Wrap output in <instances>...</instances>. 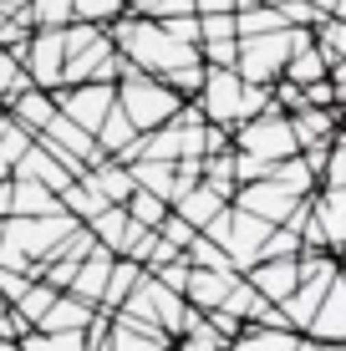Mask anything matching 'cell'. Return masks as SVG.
I'll use <instances>...</instances> for the list:
<instances>
[{
	"label": "cell",
	"mask_w": 346,
	"mask_h": 351,
	"mask_svg": "<svg viewBox=\"0 0 346 351\" xmlns=\"http://www.w3.org/2000/svg\"><path fill=\"white\" fill-rule=\"evenodd\" d=\"M112 92H117V107L127 112V123H133L138 132L169 123V117L178 112V102H184L173 87H163L158 77H148V71H138V66H123V77L112 82Z\"/></svg>",
	"instance_id": "6da1fadb"
},
{
	"label": "cell",
	"mask_w": 346,
	"mask_h": 351,
	"mask_svg": "<svg viewBox=\"0 0 346 351\" xmlns=\"http://www.w3.org/2000/svg\"><path fill=\"white\" fill-rule=\"evenodd\" d=\"M230 143H234V153H249V158H265V163H280V158H291V153H295L291 117H285L280 107H265V112L234 123Z\"/></svg>",
	"instance_id": "7a4b0ae2"
},
{
	"label": "cell",
	"mask_w": 346,
	"mask_h": 351,
	"mask_svg": "<svg viewBox=\"0 0 346 351\" xmlns=\"http://www.w3.org/2000/svg\"><path fill=\"white\" fill-rule=\"evenodd\" d=\"M291 46H295V26H280V31H265V36H240V46H234V71H240L245 82L270 87L285 71Z\"/></svg>",
	"instance_id": "3957f363"
},
{
	"label": "cell",
	"mask_w": 346,
	"mask_h": 351,
	"mask_svg": "<svg viewBox=\"0 0 346 351\" xmlns=\"http://www.w3.org/2000/svg\"><path fill=\"white\" fill-rule=\"evenodd\" d=\"M188 102H199L204 123L234 128L240 123V102H245V77L234 66H204V82H199V92L188 97Z\"/></svg>",
	"instance_id": "277c9868"
},
{
	"label": "cell",
	"mask_w": 346,
	"mask_h": 351,
	"mask_svg": "<svg viewBox=\"0 0 346 351\" xmlns=\"http://www.w3.org/2000/svg\"><path fill=\"white\" fill-rule=\"evenodd\" d=\"M51 102H56V112L71 117L77 128L97 132L107 107L117 102V92H112V82H71V87H51Z\"/></svg>",
	"instance_id": "5b68a950"
},
{
	"label": "cell",
	"mask_w": 346,
	"mask_h": 351,
	"mask_svg": "<svg viewBox=\"0 0 346 351\" xmlns=\"http://www.w3.org/2000/svg\"><path fill=\"white\" fill-rule=\"evenodd\" d=\"M62 26H31V41H26V56H21V66H26L31 87H62Z\"/></svg>",
	"instance_id": "8992f818"
},
{
	"label": "cell",
	"mask_w": 346,
	"mask_h": 351,
	"mask_svg": "<svg viewBox=\"0 0 346 351\" xmlns=\"http://www.w3.org/2000/svg\"><path fill=\"white\" fill-rule=\"evenodd\" d=\"M230 204H234V209H245V214H255V219H265V224H285V214L295 209V193L280 189L275 178H255V184L234 189Z\"/></svg>",
	"instance_id": "52a82bcc"
},
{
	"label": "cell",
	"mask_w": 346,
	"mask_h": 351,
	"mask_svg": "<svg viewBox=\"0 0 346 351\" xmlns=\"http://www.w3.org/2000/svg\"><path fill=\"white\" fill-rule=\"evenodd\" d=\"M36 143H41V148H51V153H66V158H77V163L107 158V153L97 148V138H92L87 128H77L71 117H62V112H51V123L36 132Z\"/></svg>",
	"instance_id": "ba28073f"
},
{
	"label": "cell",
	"mask_w": 346,
	"mask_h": 351,
	"mask_svg": "<svg viewBox=\"0 0 346 351\" xmlns=\"http://www.w3.org/2000/svg\"><path fill=\"white\" fill-rule=\"evenodd\" d=\"M301 336H311V341H336V346H346V280H341V270L331 275L326 295H321V306L311 311V321H306V331H301Z\"/></svg>",
	"instance_id": "9c48e42d"
},
{
	"label": "cell",
	"mask_w": 346,
	"mask_h": 351,
	"mask_svg": "<svg viewBox=\"0 0 346 351\" xmlns=\"http://www.w3.org/2000/svg\"><path fill=\"white\" fill-rule=\"evenodd\" d=\"M77 178H82V184H87L92 193H97L102 204H123L127 193H133V173H127V163H117V158H97V163H87Z\"/></svg>",
	"instance_id": "30bf717a"
},
{
	"label": "cell",
	"mask_w": 346,
	"mask_h": 351,
	"mask_svg": "<svg viewBox=\"0 0 346 351\" xmlns=\"http://www.w3.org/2000/svg\"><path fill=\"white\" fill-rule=\"evenodd\" d=\"M311 219L326 234V250L341 255V239H346V189H316L311 193Z\"/></svg>",
	"instance_id": "8fae6325"
},
{
	"label": "cell",
	"mask_w": 346,
	"mask_h": 351,
	"mask_svg": "<svg viewBox=\"0 0 346 351\" xmlns=\"http://www.w3.org/2000/svg\"><path fill=\"white\" fill-rule=\"evenodd\" d=\"M291 117V132H295V148H311V143H326L341 132V107H295Z\"/></svg>",
	"instance_id": "7c38bea8"
},
{
	"label": "cell",
	"mask_w": 346,
	"mask_h": 351,
	"mask_svg": "<svg viewBox=\"0 0 346 351\" xmlns=\"http://www.w3.org/2000/svg\"><path fill=\"white\" fill-rule=\"evenodd\" d=\"M107 270H112V250H107V245H92L87 260L77 265V275L66 280V290H71L77 300H87V306H97V300H102V285H107Z\"/></svg>",
	"instance_id": "4fadbf2b"
},
{
	"label": "cell",
	"mask_w": 346,
	"mask_h": 351,
	"mask_svg": "<svg viewBox=\"0 0 346 351\" xmlns=\"http://www.w3.org/2000/svg\"><path fill=\"white\" fill-rule=\"evenodd\" d=\"M234 275L240 270H199V265H188V275H184V300L194 311H214L224 300V290L234 285Z\"/></svg>",
	"instance_id": "5bb4252c"
},
{
	"label": "cell",
	"mask_w": 346,
	"mask_h": 351,
	"mask_svg": "<svg viewBox=\"0 0 346 351\" xmlns=\"http://www.w3.org/2000/svg\"><path fill=\"white\" fill-rule=\"evenodd\" d=\"M92 311L97 306H87V300H77L71 290H56L51 295V306L36 316V331H82V326L92 321Z\"/></svg>",
	"instance_id": "9a60e30c"
},
{
	"label": "cell",
	"mask_w": 346,
	"mask_h": 351,
	"mask_svg": "<svg viewBox=\"0 0 346 351\" xmlns=\"http://www.w3.org/2000/svg\"><path fill=\"white\" fill-rule=\"evenodd\" d=\"M301 346V331H285V326H255L245 321L240 336H234L224 351H295Z\"/></svg>",
	"instance_id": "2e32d148"
},
{
	"label": "cell",
	"mask_w": 346,
	"mask_h": 351,
	"mask_svg": "<svg viewBox=\"0 0 346 351\" xmlns=\"http://www.w3.org/2000/svg\"><path fill=\"white\" fill-rule=\"evenodd\" d=\"M5 112L16 117V123L26 128V132H41L46 123H51L56 102H51V92H46V87H21V92L5 102Z\"/></svg>",
	"instance_id": "e0dca14e"
},
{
	"label": "cell",
	"mask_w": 346,
	"mask_h": 351,
	"mask_svg": "<svg viewBox=\"0 0 346 351\" xmlns=\"http://www.w3.org/2000/svg\"><path fill=\"white\" fill-rule=\"evenodd\" d=\"M224 204H230V199H219V193H214L209 184H194V189H184V193H178V199L169 204V209L178 214V219H188L194 229H204V224L214 219V214L224 209Z\"/></svg>",
	"instance_id": "ac0fdd59"
},
{
	"label": "cell",
	"mask_w": 346,
	"mask_h": 351,
	"mask_svg": "<svg viewBox=\"0 0 346 351\" xmlns=\"http://www.w3.org/2000/svg\"><path fill=\"white\" fill-rule=\"evenodd\" d=\"M10 214H62V199L36 178H10Z\"/></svg>",
	"instance_id": "d6986e66"
},
{
	"label": "cell",
	"mask_w": 346,
	"mask_h": 351,
	"mask_svg": "<svg viewBox=\"0 0 346 351\" xmlns=\"http://www.w3.org/2000/svg\"><path fill=\"white\" fill-rule=\"evenodd\" d=\"M138 275H143V265H138V260H123V255H112V270H107V285H102V300H97V311H107V316H112V311L123 306L127 295H133Z\"/></svg>",
	"instance_id": "ffe728a7"
},
{
	"label": "cell",
	"mask_w": 346,
	"mask_h": 351,
	"mask_svg": "<svg viewBox=\"0 0 346 351\" xmlns=\"http://www.w3.org/2000/svg\"><path fill=\"white\" fill-rule=\"evenodd\" d=\"M92 138H97V148L107 153V158H117V153H123L127 148V143H133L138 138V128L133 123H127V112H123V107H107V117H102V123H97V132H92Z\"/></svg>",
	"instance_id": "44dd1931"
},
{
	"label": "cell",
	"mask_w": 346,
	"mask_h": 351,
	"mask_svg": "<svg viewBox=\"0 0 346 351\" xmlns=\"http://www.w3.org/2000/svg\"><path fill=\"white\" fill-rule=\"evenodd\" d=\"M280 10L265 5V0H240L234 5V36H265V31H280Z\"/></svg>",
	"instance_id": "7402d4cb"
},
{
	"label": "cell",
	"mask_w": 346,
	"mask_h": 351,
	"mask_svg": "<svg viewBox=\"0 0 346 351\" xmlns=\"http://www.w3.org/2000/svg\"><path fill=\"white\" fill-rule=\"evenodd\" d=\"M127 173H133V184H138V189L158 193L163 204L173 199V163H158V158H133V163H127Z\"/></svg>",
	"instance_id": "603a6c76"
},
{
	"label": "cell",
	"mask_w": 346,
	"mask_h": 351,
	"mask_svg": "<svg viewBox=\"0 0 346 351\" xmlns=\"http://www.w3.org/2000/svg\"><path fill=\"white\" fill-rule=\"evenodd\" d=\"M199 184H209L219 199H234V148L230 153H209V158H199Z\"/></svg>",
	"instance_id": "cb8c5ba5"
},
{
	"label": "cell",
	"mask_w": 346,
	"mask_h": 351,
	"mask_svg": "<svg viewBox=\"0 0 346 351\" xmlns=\"http://www.w3.org/2000/svg\"><path fill=\"white\" fill-rule=\"evenodd\" d=\"M270 178H275L280 189H291L295 199H306V193H316V173H311V163H306L301 153H291V158H280L275 168H270Z\"/></svg>",
	"instance_id": "d4e9b609"
},
{
	"label": "cell",
	"mask_w": 346,
	"mask_h": 351,
	"mask_svg": "<svg viewBox=\"0 0 346 351\" xmlns=\"http://www.w3.org/2000/svg\"><path fill=\"white\" fill-rule=\"evenodd\" d=\"M92 229V239H97V245H107V250H117V239H123V229H127V209L123 204H102L97 214H92V219H82Z\"/></svg>",
	"instance_id": "484cf974"
},
{
	"label": "cell",
	"mask_w": 346,
	"mask_h": 351,
	"mask_svg": "<svg viewBox=\"0 0 346 351\" xmlns=\"http://www.w3.org/2000/svg\"><path fill=\"white\" fill-rule=\"evenodd\" d=\"M158 82H163V87H173V92L188 102V97L199 92V82H204V62H199V51L184 56V62H173L169 71H158Z\"/></svg>",
	"instance_id": "4316f807"
},
{
	"label": "cell",
	"mask_w": 346,
	"mask_h": 351,
	"mask_svg": "<svg viewBox=\"0 0 346 351\" xmlns=\"http://www.w3.org/2000/svg\"><path fill=\"white\" fill-rule=\"evenodd\" d=\"M123 209H127V219H138V224L158 229V224H163V214H169V204H163L158 193H148V189H138V184H133V193L123 199Z\"/></svg>",
	"instance_id": "83f0119b"
},
{
	"label": "cell",
	"mask_w": 346,
	"mask_h": 351,
	"mask_svg": "<svg viewBox=\"0 0 346 351\" xmlns=\"http://www.w3.org/2000/svg\"><path fill=\"white\" fill-rule=\"evenodd\" d=\"M21 351H87V341H82V331H31L21 336Z\"/></svg>",
	"instance_id": "f1b7e54d"
},
{
	"label": "cell",
	"mask_w": 346,
	"mask_h": 351,
	"mask_svg": "<svg viewBox=\"0 0 346 351\" xmlns=\"http://www.w3.org/2000/svg\"><path fill=\"white\" fill-rule=\"evenodd\" d=\"M127 10V0H71V21H92V26H112Z\"/></svg>",
	"instance_id": "f546056e"
},
{
	"label": "cell",
	"mask_w": 346,
	"mask_h": 351,
	"mask_svg": "<svg viewBox=\"0 0 346 351\" xmlns=\"http://www.w3.org/2000/svg\"><path fill=\"white\" fill-rule=\"evenodd\" d=\"M21 87H31V77H26V66L16 62V56L5 51V46H0V107L10 102V97H16Z\"/></svg>",
	"instance_id": "4dcf8cb0"
},
{
	"label": "cell",
	"mask_w": 346,
	"mask_h": 351,
	"mask_svg": "<svg viewBox=\"0 0 346 351\" xmlns=\"http://www.w3.org/2000/svg\"><path fill=\"white\" fill-rule=\"evenodd\" d=\"M51 295H56V285H46V280H31V285L16 295V311H21V316H26V321L36 326V316H41V311L51 306Z\"/></svg>",
	"instance_id": "1f68e13d"
},
{
	"label": "cell",
	"mask_w": 346,
	"mask_h": 351,
	"mask_svg": "<svg viewBox=\"0 0 346 351\" xmlns=\"http://www.w3.org/2000/svg\"><path fill=\"white\" fill-rule=\"evenodd\" d=\"M158 26L169 31L178 46H199V16H194V10H178V16H163Z\"/></svg>",
	"instance_id": "d6a6232c"
},
{
	"label": "cell",
	"mask_w": 346,
	"mask_h": 351,
	"mask_svg": "<svg viewBox=\"0 0 346 351\" xmlns=\"http://www.w3.org/2000/svg\"><path fill=\"white\" fill-rule=\"evenodd\" d=\"M71 0H31V26H66Z\"/></svg>",
	"instance_id": "836d02e7"
},
{
	"label": "cell",
	"mask_w": 346,
	"mask_h": 351,
	"mask_svg": "<svg viewBox=\"0 0 346 351\" xmlns=\"http://www.w3.org/2000/svg\"><path fill=\"white\" fill-rule=\"evenodd\" d=\"M133 16H148V21H163V16H178V10H194V0H127Z\"/></svg>",
	"instance_id": "e575fe53"
},
{
	"label": "cell",
	"mask_w": 346,
	"mask_h": 351,
	"mask_svg": "<svg viewBox=\"0 0 346 351\" xmlns=\"http://www.w3.org/2000/svg\"><path fill=\"white\" fill-rule=\"evenodd\" d=\"M158 234H163V239H169V245H173V250H188V239H194V234H199V229H194V224H188V219H178V214L169 209V214H163V224H158Z\"/></svg>",
	"instance_id": "d590c367"
},
{
	"label": "cell",
	"mask_w": 346,
	"mask_h": 351,
	"mask_svg": "<svg viewBox=\"0 0 346 351\" xmlns=\"http://www.w3.org/2000/svg\"><path fill=\"white\" fill-rule=\"evenodd\" d=\"M204 321H209V326H214V331H219V336H224V346H230V341H234V336H240V326H245L240 316H230V311H219V306H214V311H204Z\"/></svg>",
	"instance_id": "8d00e7d4"
},
{
	"label": "cell",
	"mask_w": 346,
	"mask_h": 351,
	"mask_svg": "<svg viewBox=\"0 0 346 351\" xmlns=\"http://www.w3.org/2000/svg\"><path fill=\"white\" fill-rule=\"evenodd\" d=\"M230 132H234V128H224V123H204V158H209V153H230V148H234Z\"/></svg>",
	"instance_id": "74e56055"
},
{
	"label": "cell",
	"mask_w": 346,
	"mask_h": 351,
	"mask_svg": "<svg viewBox=\"0 0 346 351\" xmlns=\"http://www.w3.org/2000/svg\"><path fill=\"white\" fill-rule=\"evenodd\" d=\"M240 0H194V16H209V10H234Z\"/></svg>",
	"instance_id": "f35d334b"
},
{
	"label": "cell",
	"mask_w": 346,
	"mask_h": 351,
	"mask_svg": "<svg viewBox=\"0 0 346 351\" xmlns=\"http://www.w3.org/2000/svg\"><path fill=\"white\" fill-rule=\"evenodd\" d=\"M311 5L321 10V16H341L346 21V0H311Z\"/></svg>",
	"instance_id": "ab89813d"
},
{
	"label": "cell",
	"mask_w": 346,
	"mask_h": 351,
	"mask_svg": "<svg viewBox=\"0 0 346 351\" xmlns=\"http://www.w3.org/2000/svg\"><path fill=\"white\" fill-rule=\"evenodd\" d=\"M0 351H21V341H5V336H0Z\"/></svg>",
	"instance_id": "60d3db41"
},
{
	"label": "cell",
	"mask_w": 346,
	"mask_h": 351,
	"mask_svg": "<svg viewBox=\"0 0 346 351\" xmlns=\"http://www.w3.org/2000/svg\"><path fill=\"white\" fill-rule=\"evenodd\" d=\"M5 306H10V300H5V295H0V311H5Z\"/></svg>",
	"instance_id": "b9f144b4"
},
{
	"label": "cell",
	"mask_w": 346,
	"mask_h": 351,
	"mask_svg": "<svg viewBox=\"0 0 346 351\" xmlns=\"http://www.w3.org/2000/svg\"><path fill=\"white\" fill-rule=\"evenodd\" d=\"M0 229H5V219H0Z\"/></svg>",
	"instance_id": "7bdbcfd3"
}]
</instances>
